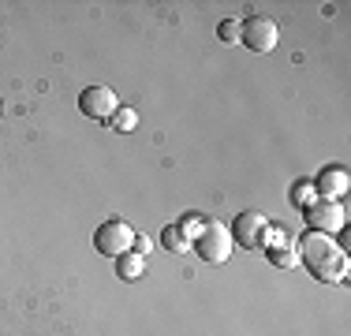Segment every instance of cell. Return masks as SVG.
<instances>
[{
	"instance_id": "6da1fadb",
	"label": "cell",
	"mask_w": 351,
	"mask_h": 336,
	"mask_svg": "<svg viewBox=\"0 0 351 336\" xmlns=\"http://www.w3.org/2000/svg\"><path fill=\"white\" fill-rule=\"evenodd\" d=\"M295 254L299 262L306 265V273L322 284H340L348 280V250L337 247L329 235L322 232H306L303 239L295 243Z\"/></svg>"
},
{
	"instance_id": "7a4b0ae2",
	"label": "cell",
	"mask_w": 351,
	"mask_h": 336,
	"mask_svg": "<svg viewBox=\"0 0 351 336\" xmlns=\"http://www.w3.org/2000/svg\"><path fill=\"white\" fill-rule=\"evenodd\" d=\"M191 247L198 250V258H202L206 265H221V262H228V254H232V235L224 224H217V221H206L202 228H198L195 235H191Z\"/></svg>"
},
{
	"instance_id": "3957f363",
	"label": "cell",
	"mask_w": 351,
	"mask_h": 336,
	"mask_svg": "<svg viewBox=\"0 0 351 336\" xmlns=\"http://www.w3.org/2000/svg\"><path fill=\"white\" fill-rule=\"evenodd\" d=\"M232 243H239L243 250H265V243H269L273 235V224L265 213H258V209H247V213H239L236 221H232Z\"/></svg>"
},
{
	"instance_id": "277c9868",
	"label": "cell",
	"mask_w": 351,
	"mask_h": 336,
	"mask_svg": "<svg viewBox=\"0 0 351 336\" xmlns=\"http://www.w3.org/2000/svg\"><path fill=\"white\" fill-rule=\"evenodd\" d=\"M131 243H135V228H131L128 221H120V217H108V221L97 224V232H94V247H97V254H105V258L128 254Z\"/></svg>"
},
{
	"instance_id": "5b68a950",
	"label": "cell",
	"mask_w": 351,
	"mask_h": 336,
	"mask_svg": "<svg viewBox=\"0 0 351 336\" xmlns=\"http://www.w3.org/2000/svg\"><path fill=\"white\" fill-rule=\"evenodd\" d=\"M303 221L311 232H322V235H332V232H344L348 228V213L340 202L332 198H314L311 206L303 209Z\"/></svg>"
},
{
	"instance_id": "8992f818",
	"label": "cell",
	"mask_w": 351,
	"mask_h": 336,
	"mask_svg": "<svg viewBox=\"0 0 351 336\" xmlns=\"http://www.w3.org/2000/svg\"><path fill=\"white\" fill-rule=\"evenodd\" d=\"M239 41H243L250 53H269L277 45V23L269 15H247L239 23Z\"/></svg>"
},
{
	"instance_id": "52a82bcc",
	"label": "cell",
	"mask_w": 351,
	"mask_h": 336,
	"mask_svg": "<svg viewBox=\"0 0 351 336\" xmlns=\"http://www.w3.org/2000/svg\"><path fill=\"white\" fill-rule=\"evenodd\" d=\"M116 108H120V97H116L108 86H86L79 94V112L90 116V120H108Z\"/></svg>"
},
{
	"instance_id": "ba28073f",
	"label": "cell",
	"mask_w": 351,
	"mask_h": 336,
	"mask_svg": "<svg viewBox=\"0 0 351 336\" xmlns=\"http://www.w3.org/2000/svg\"><path fill=\"white\" fill-rule=\"evenodd\" d=\"M314 183V195L317 198H332V202H340L348 195V187H351V176H348V168L344 165H325L322 172H317V180Z\"/></svg>"
},
{
	"instance_id": "9c48e42d",
	"label": "cell",
	"mask_w": 351,
	"mask_h": 336,
	"mask_svg": "<svg viewBox=\"0 0 351 336\" xmlns=\"http://www.w3.org/2000/svg\"><path fill=\"white\" fill-rule=\"evenodd\" d=\"M265 254H269V262L277 265V269H291V265L299 262V254H295V239H291V235L284 232V228H273Z\"/></svg>"
},
{
	"instance_id": "30bf717a",
	"label": "cell",
	"mask_w": 351,
	"mask_h": 336,
	"mask_svg": "<svg viewBox=\"0 0 351 336\" xmlns=\"http://www.w3.org/2000/svg\"><path fill=\"white\" fill-rule=\"evenodd\" d=\"M161 247L172 250V254H183V250H191V235H187V228H183L180 221H176V224H165V228H161Z\"/></svg>"
},
{
	"instance_id": "8fae6325",
	"label": "cell",
	"mask_w": 351,
	"mask_h": 336,
	"mask_svg": "<svg viewBox=\"0 0 351 336\" xmlns=\"http://www.w3.org/2000/svg\"><path fill=\"white\" fill-rule=\"evenodd\" d=\"M142 273H146V258L135 254V250L116 258V276H120V280H138Z\"/></svg>"
},
{
	"instance_id": "7c38bea8",
	"label": "cell",
	"mask_w": 351,
	"mask_h": 336,
	"mask_svg": "<svg viewBox=\"0 0 351 336\" xmlns=\"http://www.w3.org/2000/svg\"><path fill=\"white\" fill-rule=\"evenodd\" d=\"M108 128H112V131H120V134L135 131V128H138V112H135V108H128V105H120L112 116H108Z\"/></svg>"
},
{
	"instance_id": "4fadbf2b",
	"label": "cell",
	"mask_w": 351,
	"mask_h": 336,
	"mask_svg": "<svg viewBox=\"0 0 351 336\" xmlns=\"http://www.w3.org/2000/svg\"><path fill=\"white\" fill-rule=\"evenodd\" d=\"M314 198H317V195H314V183H311V180H295V183H291V195H288V202H291L295 209H306Z\"/></svg>"
},
{
	"instance_id": "5bb4252c",
	"label": "cell",
	"mask_w": 351,
	"mask_h": 336,
	"mask_svg": "<svg viewBox=\"0 0 351 336\" xmlns=\"http://www.w3.org/2000/svg\"><path fill=\"white\" fill-rule=\"evenodd\" d=\"M217 38L224 45H239V19H221L217 23Z\"/></svg>"
},
{
	"instance_id": "9a60e30c",
	"label": "cell",
	"mask_w": 351,
	"mask_h": 336,
	"mask_svg": "<svg viewBox=\"0 0 351 336\" xmlns=\"http://www.w3.org/2000/svg\"><path fill=\"white\" fill-rule=\"evenodd\" d=\"M131 250H135V254H142V258H146V250H149V239H142V235H135V243H131Z\"/></svg>"
}]
</instances>
